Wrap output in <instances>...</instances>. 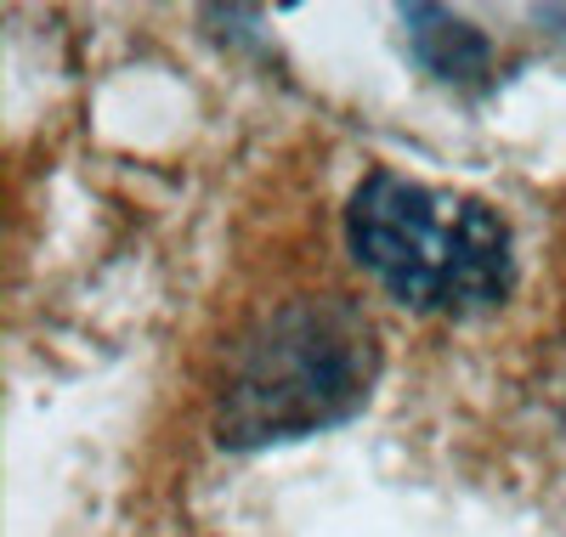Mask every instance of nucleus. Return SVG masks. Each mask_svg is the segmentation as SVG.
I'll use <instances>...</instances> for the list:
<instances>
[{"label":"nucleus","mask_w":566,"mask_h":537,"mask_svg":"<svg viewBox=\"0 0 566 537\" xmlns=\"http://www.w3.org/2000/svg\"><path fill=\"white\" fill-rule=\"evenodd\" d=\"M397 18H402L413 63L431 80H442V85H482L493 74V40L470 18H453L442 7H402Z\"/></svg>","instance_id":"3"},{"label":"nucleus","mask_w":566,"mask_h":537,"mask_svg":"<svg viewBox=\"0 0 566 537\" xmlns=\"http://www.w3.org/2000/svg\"><path fill=\"white\" fill-rule=\"evenodd\" d=\"M346 243L357 266L408 312L476 317L493 312L510 283V227L464 192L374 170L346 204Z\"/></svg>","instance_id":"1"},{"label":"nucleus","mask_w":566,"mask_h":537,"mask_svg":"<svg viewBox=\"0 0 566 537\" xmlns=\"http://www.w3.org/2000/svg\"><path fill=\"white\" fill-rule=\"evenodd\" d=\"M380 373V346L357 306L346 301H290L266 312L232 351L216 442L266 448L301 442L352 419Z\"/></svg>","instance_id":"2"}]
</instances>
